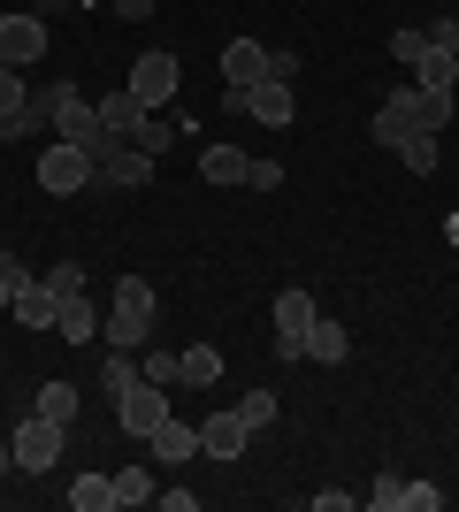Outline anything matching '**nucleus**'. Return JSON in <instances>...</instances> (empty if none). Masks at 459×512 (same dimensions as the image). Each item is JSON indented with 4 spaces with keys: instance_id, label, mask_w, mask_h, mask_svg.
Listing matches in <instances>:
<instances>
[{
    "instance_id": "obj_36",
    "label": "nucleus",
    "mask_w": 459,
    "mask_h": 512,
    "mask_svg": "<svg viewBox=\"0 0 459 512\" xmlns=\"http://www.w3.org/2000/svg\"><path fill=\"white\" fill-rule=\"evenodd\" d=\"M421 39H429V46H459V16H437L429 31H421Z\"/></svg>"
},
{
    "instance_id": "obj_22",
    "label": "nucleus",
    "mask_w": 459,
    "mask_h": 512,
    "mask_svg": "<svg viewBox=\"0 0 459 512\" xmlns=\"http://www.w3.org/2000/svg\"><path fill=\"white\" fill-rule=\"evenodd\" d=\"M245 169H253V153H238V146H207L199 153V176H207V184H245Z\"/></svg>"
},
{
    "instance_id": "obj_20",
    "label": "nucleus",
    "mask_w": 459,
    "mask_h": 512,
    "mask_svg": "<svg viewBox=\"0 0 459 512\" xmlns=\"http://www.w3.org/2000/svg\"><path fill=\"white\" fill-rule=\"evenodd\" d=\"M146 115H153V107H138L131 92H108V100H100V130H108V138H138Z\"/></svg>"
},
{
    "instance_id": "obj_27",
    "label": "nucleus",
    "mask_w": 459,
    "mask_h": 512,
    "mask_svg": "<svg viewBox=\"0 0 459 512\" xmlns=\"http://www.w3.org/2000/svg\"><path fill=\"white\" fill-rule=\"evenodd\" d=\"M46 291H54V299H85V260H54V268H46Z\"/></svg>"
},
{
    "instance_id": "obj_38",
    "label": "nucleus",
    "mask_w": 459,
    "mask_h": 512,
    "mask_svg": "<svg viewBox=\"0 0 459 512\" xmlns=\"http://www.w3.org/2000/svg\"><path fill=\"white\" fill-rule=\"evenodd\" d=\"M314 512H352V490H314Z\"/></svg>"
},
{
    "instance_id": "obj_16",
    "label": "nucleus",
    "mask_w": 459,
    "mask_h": 512,
    "mask_svg": "<svg viewBox=\"0 0 459 512\" xmlns=\"http://www.w3.org/2000/svg\"><path fill=\"white\" fill-rule=\"evenodd\" d=\"M176 130H192V115H184V107H153L146 123H138V138H131V146L161 161V153H169V138H176Z\"/></svg>"
},
{
    "instance_id": "obj_24",
    "label": "nucleus",
    "mask_w": 459,
    "mask_h": 512,
    "mask_svg": "<svg viewBox=\"0 0 459 512\" xmlns=\"http://www.w3.org/2000/svg\"><path fill=\"white\" fill-rule=\"evenodd\" d=\"M215 375H222V352H215V344H192V352H176V383L207 390Z\"/></svg>"
},
{
    "instance_id": "obj_15",
    "label": "nucleus",
    "mask_w": 459,
    "mask_h": 512,
    "mask_svg": "<svg viewBox=\"0 0 459 512\" xmlns=\"http://www.w3.org/2000/svg\"><path fill=\"white\" fill-rule=\"evenodd\" d=\"M414 85L421 92H459V46H421Z\"/></svg>"
},
{
    "instance_id": "obj_1",
    "label": "nucleus",
    "mask_w": 459,
    "mask_h": 512,
    "mask_svg": "<svg viewBox=\"0 0 459 512\" xmlns=\"http://www.w3.org/2000/svg\"><path fill=\"white\" fill-rule=\"evenodd\" d=\"M46 92V115H54V138H69V146H85L92 161H100V153L115 146L108 130H100V107L85 100V92L69 85V77H54V85H39Z\"/></svg>"
},
{
    "instance_id": "obj_23",
    "label": "nucleus",
    "mask_w": 459,
    "mask_h": 512,
    "mask_svg": "<svg viewBox=\"0 0 459 512\" xmlns=\"http://www.w3.org/2000/svg\"><path fill=\"white\" fill-rule=\"evenodd\" d=\"M345 352H352V337H345V329H337V321H322V314H314V329H306V360L337 367V360H345Z\"/></svg>"
},
{
    "instance_id": "obj_3",
    "label": "nucleus",
    "mask_w": 459,
    "mask_h": 512,
    "mask_svg": "<svg viewBox=\"0 0 459 512\" xmlns=\"http://www.w3.org/2000/svg\"><path fill=\"white\" fill-rule=\"evenodd\" d=\"M176 85H184V62L153 46V54H138V62H131V85H123V92H131L138 107H176Z\"/></svg>"
},
{
    "instance_id": "obj_2",
    "label": "nucleus",
    "mask_w": 459,
    "mask_h": 512,
    "mask_svg": "<svg viewBox=\"0 0 459 512\" xmlns=\"http://www.w3.org/2000/svg\"><path fill=\"white\" fill-rule=\"evenodd\" d=\"M100 329H108V344H123V352H131V344H146V329H153V283H146V276H123Z\"/></svg>"
},
{
    "instance_id": "obj_13",
    "label": "nucleus",
    "mask_w": 459,
    "mask_h": 512,
    "mask_svg": "<svg viewBox=\"0 0 459 512\" xmlns=\"http://www.w3.org/2000/svg\"><path fill=\"white\" fill-rule=\"evenodd\" d=\"M100 184H115V192H138V184H153V153H138V146H123V138H115V146L100 153Z\"/></svg>"
},
{
    "instance_id": "obj_25",
    "label": "nucleus",
    "mask_w": 459,
    "mask_h": 512,
    "mask_svg": "<svg viewBox=\"0 0 459 512\" xmlns=\"http://www.w3.org/2000/svg\"><path fill=\"white\" fill-rule=\"evenodd\" d=\"M108 482H115V505H153V497H161L153 490V467H115Z\"/></svg>"
},
{
    "instance_id": "obj_33",
    "label": "nucleus",
    "mask_w": 459,
    "mask_h": 512,
    "mask_svg": "<svg viewBox=\"0 0 459 512\" xmlns=\"http://www.w3.org/2000/svg\"><path fill=\"white\" fill-rule=\"evenodd\" d=\"M276 184H284V161H253L245 169V192H276Z\"/></svg>"
},
{
    "instance_id": "obj_6",
    "label": "nucleus",
    "mask_w": 459,
    "mask_h": 512,
    "mask_svg": "<svg viewBox=\"0 0 459 512\" xmlns=\"http://www.w3.org/2000/svg\"><path fill=\"white\" fill-rule=\"evenodd\" d=\"M314 314H322V306L306 299L299 283H291L284 299H276V360H284V367H299V360H306V329H314Z\"/></svg>"
},
{
    "instance_id": "obj_12",
    "label": "nucleus",
    "mask_w": 459,
    "mask_h": 512,
    "mask_svg": "<svg viewBox=\"0 0 459 512\" xmlns=\"http://www.w3.org/2000/svg\"><path fill=\"white\" fill-rule=\"evenodd\" d=\"M268 77V46L261 39H230L222 46V92H245V85H261Z\"/></svg>"
},
{
    "instance_id": "obj_42",
    "label": "nucleus",
    "mask_w": 459,
    "mask_h": 512,
    "mask_svg": "<svg viewBox=\"0 0 459 512\" xmlns=\"http://www.w3.org/2000/svg\"><path fill=\"white\" fill-rule=\"evenodd\" d=\"M39 8H46V0H39Z\"/></svg>"
},
{
    "instance_id": "obj_26",
    "label": "nucleus",
    "mask_w": 459,
    "mask_h": 512,
    "mask_svg": "<svg viewBox=\"0 0 459 512\" xmlns=\"http://www.w3.org/2000/svg\"><path fill=\"white\" fill-rule=\"evenodd\" d=\"M69 505H77V512H108L115 482H108V474H77V482H69Z\"/></svg>"
},
{
    "instance_id": "obj_5",
    "label": "nucleus",
    "mask_w": 459,
    "mask_h": 512,
    "mask_svg": "<svg viewBox=\"0 0 459 512\" xmlns=\"http://www.w3.org/2000/svg\"><path fill=\"white\" fill-rule=\"evenodd\" d=\"M8 451H16V467H23V474H46L54 459H62V421H46V413L31 406V421H16Z\"/></svg>"
},
{
    "instance_id": "obj_31",
    "label": "nucleus",
    "mask_w": 459,
    "mask_h": 512,
    "mask_svg": "<svg viewBox=\"0 0 459 512\" xmlns=\"http://www.w3.org/2000/svg\"><path fill=\"white\" fill-rule=\"evenodd\" d=\"M39 413L69 428V421H77V383H46V390H39Z\"/></svg>"
},
{
    "instance_id": "obj_17",
    "label": "nucleus",
    "mask_w": 459,
    "mask_h": 512,
    "mask_svg": "<svg viewBox=\"0 0 459 512\" xmlns=\"http://www.w3.org/2000/svg\"><path fill=\"white\" fill-rule=\"evenodd\" d=\"M406 115H414L421 138H444V123H452V92H421V85H406Z\"/></svg>"
},
{
    "instance_id": "obj_29",
    "label": "nucleus",
    "mask_w": 459,
    "mask_h": 512,
    "mask_svg": "<svg viewBox=\"0 0 459 512\" xmlns=\"http://www.w3.org/2000/svg\"><path fill=\"white\" fill-rule=\"evenodd\" d=\"M100 383H108V398H123V390L138 383V360L123 352V344H108V367H100Z\"/></svg>"
},
{
    "instance_id": "obj_39",
    "label": "nucleus",
    "mask_w": 459,
    "mask_h": 512,
    "mask_svg": "<svg viewBox=\"0 0 459 512\" xmlns=\"http://www.w3.org/2000/svg\"><path fill=\"white\" fill-rule=\"evenodd\" d=\"M115 16H123V23H146V16H153V0H115Z\"/></svg>"
},
{
    "instance_id": "obj_19",
    "label": "nucleus",
    "mask_w": 459,
    "mask_h": 512,
    "mask_svg": "<svg viewBox=\"0 0 459 512\" xmlns=\"http://www.w3.org/2000/svg\"><path fill=\"white\" fill-rule=\"evenodd\" d=\"M8 314H16L23 329H54V321H62V299H54L46 283H23V291H16V306H8Z\"/></svg>"
},
{
    "instance_id": "obj_7",
    "label": "nucleus",
    "mask_w": 459,
    "mask_h": 512,
    "mask_svg": "<svg viewBox=\"0 0 459 512\" xmlns=\"http://www.w3.org/2000/svg\"><path fill=\"white\" fill-rule=\"evenodd\" d=\"M368 505H375V512H437L444 490H437V482H406V474L383 467V474L368 482Z\"/></svg>"
},
{
    "instance_id": "obj_40",
    "label": "nucleus",
    "mask_w": 459,
    "mask_h": 512,
    "mask_svg": "<svg viewBox=\"0 0 459 512\" xmlns=\"http://www.w3.org/2000/svg\"><path fill=\"white\" fill-rule=\"evenodd\" d=\"M8 306H16V291H8V283H0V314H8Z\"/></svg>"
},
{
    "instance_id": "obj_18",
    "label": "nucleus",
    "mask_w": 459,
    "mask_h": 512,
    "mask_svg": "<svg viewBox=\"0 0 459 512\" xmlns=\"http://www.w3.org/2000/svg\"><path fill=\"white\" fill-rule=\"evenodd\" d=\"M368 130H375V146H391V153L406 146V138H414V115H406V85H398L391 100L375 107V123H368Z\"/></svg>"
},
{
    "instance_id": "obj_35",
    "label": "nucleus",
    "mask_w": 459,
    "mask_h": 512,
    "mask_svg": "<svg viewBox=\"0 0 459 512\" xmlns=\"http://www.w3.org/2000/svg\"><path fill=\"white\" fill-rule=\"evenodd\" d=\"M138 375H146V383H161V390H169V383H176V360H169V352H153V360H138Z\"/></svg>"
},
{
    "instance_id": "obj_4",
    "label": "nucleus",
    "mask_w": 459,
    "mask_h": 512,
    "mask_svg": "<svg viewBox=\"0 0 459 512\" xmlns=\"http://www.w3.org/2000/svg\"><path fill=\"white\" fill-rule=\"evenodd\" d=\"M92 176H100V161H92L85 146H69V138H54V146L39 153V184H46V192H54V199H69V192H85Z\"/></svg>"
},
{
    "instance_id": "obj_9",
    "label": "nucleus",
    "mask_w": 459,
    "mask_h": 512,
    "mask_svg": "<svg viewBox=\"0 0 459 512\" xmlns=\"http://www.w3.org/2000/svg\"><path fill=\"white\" fill-rule=\"evenodd\" d=\"M46 62V16H0V69Z\"/></svg>"
},
{
    "instance_id": "obj_14",
    "label": "nucleus",
    "mask_w": 459,
    "mask_h": 512,
    "mask_svg": "<svg viewBox=\"0 0 459 512\" xmlns=\"http://www.w3.org/2000/svg\"><path fill=\"white\" fill-rule=\"evenodd\" d=\"M146 451H153V467H184V459H199V428L161 421V428L146 436Z\"/></svg>"
},
{
    "instance_id": "obj_37",
    "label": "nucleus",
    "mask_w": 459,
    "mask_h": 512,
    "mask_svg": "<svg viewBox=\"0 0 459 512\" xmlns=\"http://www.w3.org/2000/svg\"><path fill=\"white\" fill-rule=\"evenodd\" d=\"M268 77H276V85H299V54H268Z\"/></svg>"
},
{
    "instance_id": "obj_34",
    "label": "nucleus",
    "mask_w": 459,
    "mask_h": 512,
    "mask_svg": "<svg viewBox=\"0 0 459 512\" xmlns=\"http://www.w3.org/2000/svg\"><path fill=\"white\" fill-rule=\"evenodd\" d=\"M421 46H429V39H421L414 23H406V31H391V54H398V62H421Z\"/></svg>"
},
{
    "instance_id": "obj_32",
    "label": "nucleus",
    "mask_w": 459,
    "mask_h": 512,
    "mask_svg": "<svg viewBox=\"0 0 459 512\" xmlns=\"http://www.w3.org/2000/svg\"><path fill=\"white\" fill-rule=\"evenodd\" d=\"M23 100H31V85H23V69H0V123H16Z\"/></svg>"
},
{
    "instance_id": "obj_11",
    "label": "nucleus",
    "mask_w": 459,
    "mask_h": 512,
    "mask_svg": "<svg viewBox=\"0 0 459 512\" xmlns=\"http://www.w3.org/2000/svg\"><path fill=\"white\" fill-rule=\"evenodd\" d=\"M245 444H253V428L238 421V406H230V413H215V421H199V459H222V467H230V459H238Z\"/></svg>"
},
{
    "instance_id": "obj_30",
    "label": "nucleus",
    "mask_w": 459,
    "mask_h": 512,
    "mask_svg": "<svg viewBox=\"0 0 459 512\" xmlns=\"http://www.w3.org/2000/svg\"><path fill=\"white\" fill-rule=\"evenodd\" d=\"M238 421L253 428V436H261V428H276V390H245V398H238Z\"/></svg>"
},
{
    "instance_id": "obj_8",
    "label": "nucleus",
    "mask_w": 459,
    "mask_h": 512,
    "mask_svg": "<svg viewBox=\"0 0 459 512\" xmlns=\"http://www.w3.org/2000/svg\"><path fill=\"white\" fill-rule=\"evenodd\" d=\"M230 100V115H253V123L268 130H291V85H276V77H261V85H245V92H222Z\"/></svg>"
},
{
    "instance_id": "obj_21",
    "label": "nucleus",
    "mask_w": 459,
    "mask_h": 512,
    "mask_svg": "<svg viewBox=\"0 0 459 512\" xmlns=\"http://www.w3.org/2000/svg\"><path fill=\"white\" fill-rule=\"evenodd\" d=\"M54 337H62V344H92V337H100V306H92V299H62Z\"/></svg>"
},
{
    "instance_id": "obj_10",
    "label": "nucleus",
    "mask_w": 459,
    "mask_h": 512,
    "mask_svg": "<svg viewBox=\"0 0 459 512\" xmlns=\"http://www.w3.org/2000/svg\"><path fill=\"white\" fill-rule=\"evenodd\" d=\"M115 421L131 428V436H153V428L169 421V390H161V383H146V375H138V383L123 390V398H115Z\"/></svg>"
},
{
    "instance_id": "obj_41",
    "label": "nucleus",
    "mask_w": 459,
    "mask_h": 512,
    "mask_svg": "<svg viewBox=\"0 0 459 512\" xmlns=\"http://www.w3.org/2000/svg\"><path fill=\"white\" fill-rule=\"evenodd\" d=\"M8 467H16V451H8V444H0V474H8Z\"/></svg>"
},
{
    "instance_id": "obj_28",
    "label": "nucleus",
    "mask_w": 459,
    "mask_h": 512,
    "mask_svg": "<svg viewBox=\"0 0 459 512\" xmlns=\"http://www.w3.org/2000/svg\"><path fill=\"white\" fill-rule=\"evenodd\" d=\"M398 161H406V169H414V176H437L444 146H437V138H421V130H414V138H406V146H398Z\"/></svg>"
}]
</instances>
